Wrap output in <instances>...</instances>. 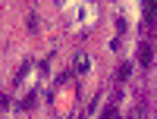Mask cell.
I'll return each mask as SVG.
<instances>
[{
	"mask_svg": "<svg viewBox=\"0 0 157 119\" xmlns=\"http://www.w3.org/2000/svg\"><path fill=\"white\" fill-rule=\"evenodd\" d=\"M88 69H91L88 54H78V57H75V63H72V72H88Z\"/></svg>",
	"mask_w": 157,
	"mask_h": 119,
	"instance_id": "6da1fadb",
	"label": "cell"
},
{
	"mask_svg": "<svg viewBox=\"0 0 157 119\" xmlns=\"http://www.w3.org/2000/svg\"><path fill=\"white\" fill-rule=\"evenodd\" d=\"M154 9H157V0H145V19L154 22Z\"/></svg>",
	"mask_w": 157,
	"mask_h": 119,
	"instance_id": "7a4b0ae2",
	"label": "cell"
},
{
	"mask_svg": "<svg viewBox=\"0 0 157 119\" xmlns=\"http://www.w3.org/2000/svg\"><path fill=\"white\" fill-rule=\"evenodd\" d=\"M141 63L151 66V47H141Z\"/></svg>",
	"mask_w": 157,
	"mask_h": 119,
	"instance_id": "3957f363",
	"label": "cell"
},
{
	"mask_svg": "<svg viewBox=\"0 0 157 119\" xmlns=\"http://www.w3.org/2000/svg\"><path fill=\"white\" fill-rule=\"evenodd\" d=\"M129 72H132V63H123L120 66V78H129Z\"/></svg>",
	"mask_w": 157,
	"mask_h": 119,
	"instance_id": "277c9868",
	"label": "cell"
}]
</instances>
